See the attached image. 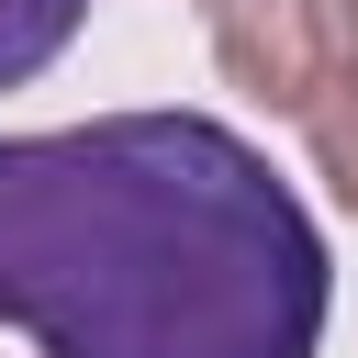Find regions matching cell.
Wrapping results in <instances>:
<instances>
[{"label":"cell","mask_w":358,"mask_h":358,"mask_svg":"<svg viewBox=\"0 0 358 358\" xmlns=\"http://www.w3.org/2000/svg\"><path fill=\"white\" fill-rule=\"evenodd\" d=\"M302 145H313L324 190L358 213V56H347V67H324V90L302 101Z\"/></svg>","instance_id":"3957f363"},{"label":"cell","mask_w":358,"mask_h":358,"mask_svg":"<svg viewBox=\"0 0 358 358\" xmlns=\"http://www.w3.org/2000/svg\"><path fill=\"white\" fill-rule=\"evenodd\" d=\"M78 22H90V0H0V90L45 78L78 45Z\"/></svg>","instance_id":"277c9868"},{"label":"cell","mask_w":358,"mask_h":358,"mask_svg":"<svg viewBox=\"0 0 358 358\" xmlns=\"http://www.w3.org/2000/svg\"><path fill=\"white\" fill-rule=\"evenodd\" d=\"M324 34H336V45L358 56V0H324Z\"/></svg>","instance_id":"5b68a950"},{"label":"cell","mask_w":358,"mask_h":358,"mask_svg":"<svg viewBox=\"0 0 358 358\" xmlns=\"http://www.w3.org/2000/svg\"><path fill=\"white\" fill-rule=\"evenodd\" d=\"M324 235L213 112L0 134V324L45 358H313Z\"/></svg>","instance_id":"6da1fadb"},{"label":"cell","mask_w":358,"mask_h":358,"mask_svg":"<svg viewBox=\"0 0 358 358\" xmlns=\"http://www.w3.org/2000/svg\"><path fill=\"white\" fill-rule=\"evenodd\" d=\"M201 45L257 112L302 123V101L324 90V0H201Z\"/></svg>","instance_id":"7a4b0ae2"}]
</instances>
